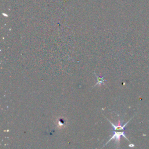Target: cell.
<instances>
[{
    "label": "cell",
    "instance_id": "6da1fadb",
    "mask_svg": "<svg viewBox=\"0 0 149 149\" xmlns=\"http://www.w3.org/2000/svg\"><path fill=\"white\" fill-rule=\"evenodd\" d=\"M133 118V117H132ZM132 118L129 120L126 123H125L123 125H122V122H120V120H118V124L117 125H114L112 122H111L108 119H107L109 122L111 123V125L113 127V130H112V132H113V134L112 135V136L109 139V140L102 147H105L107 144H108L112 140H115V144L117 146V148H118L119 147V145H120V137L121 136H123L125 139H126L127 141H129V140L127 138V137L125 135V127L127 125V123L129 122V121L132 119Z\"/></svg>",
    "mask_w": 149,
    "mask_h": 149
},
{
    "label": "cell",
    "instance_id": "7a4b0ae2",
    "mask_svg": "<svg viewBox=\"0 0 149 149\" xmlns=\"http://www.w3.org/2000/svg\"><path fill=\"white\" fill-rule=\"evenodd\" d=\"M95 75L96 76V77H97V83L93 86V87H95L97 85H98V86H101V84H104L105 81H106L105 79H104V77H99V76H97L95 74Z\"/></svg>",
    "mask_w": 149,
    "mask_h": 149
}]
</instances>
